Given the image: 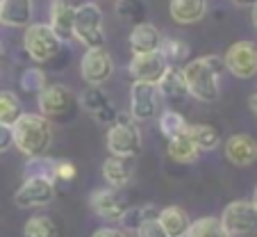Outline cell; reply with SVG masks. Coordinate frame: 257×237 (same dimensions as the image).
Instances as JSON below:
<instances>
[{
	"label": "cell",
	"mask_w": 257,
	"mask_h": 237,
	"mask_svg": "<svg viewBox=\"0 0 257 237\" xmlns=\"http://www.w3.org/2000/svg\"><path fill=\"white\" fill-rule=\"evenodd\" d=\"M73 39H78L87 48H105V19L98 5L84 3L75 10Z\"/></svg>",
	"instance_id": "5"
},
{
	"label": "cell",
	"mask_w": 257,
	"mask_h": 237,
	"mask_svg": "<svg viewBox=\"0 0 257 237\" xmlns=\"http://www.w3.org/2000/svg\"><path fill=\"white\" fill-rule=\"evenodd\" d=\"M225 71V64L221 55H205V57L191 59L182 66V77H185L187 92L196 101L203 103H216L221 96V85L218 77Z\"/></svg>",
	"instance_id": "1"
},
{
	"label": "cell",
	"mask_w": 257,
	"mask_h": 237,
	"mask_svg": "<svg viewBox=\"0 0 257 237\" xmlns=\"http://www.w3.org/2000/svg\"><path fill=\"white\" fill-rule=\"evenodd\" d=\"M91 237H125V232L118 230V228H112V226H102V228H98Z\"/></svg>",
	"instance_id": "36"
},
{
	"label": "cell",
	"mask_w": 257,
	"mask_h": 237,
	"mask_svg": "<svg viewBox=\"0 0 257 237\" xmlns=\"http://www.w3.org/2000/svg\"><path fill=\"white\" fill-rule=\"evenodd\" d=\"M252 205H255V210H257V187H255V192H252V201H250Z\"/></svg>",
	"instance_id": "40"
},
{
	"label": "cell",
	"mask_w": 257,
	"mask_h": 237,
	"mask_svg": "<svg viewBox=\"0 0 257 237\" xmlns=\"http://www.w3.org/2000/svg\"><path fill=\"white\" fill-rule=\"evenodd\" d=\"M223 64L234 77L250 80L257 75V46L252 41H237L225 50Z\"/></svg>",
	"instance_id": "9"
},
{
	"label": "cell",
	"mask_w": 257,
	"mask_h": 237,
	"mask_svg": "<svg viewBox=\"0 0 257 237\" xmlns=\"http://www.w3.org/2000/svg\"><path fill=\"white\" fill-rule=\"evenodd\" d=\"M162 32L153 23H137L130 32V50L132 55H146V53H155L162 46Z\"/></svg>",
	"instance_id": "16"
},
{
	"label": "cell",
	"mask_w": 257,
	"mask_h": 237,
	"mask_svg": "<svg viewBox=\"0 0 257 237\" xmlns=\"http://www.w3.org/2000/svg\"><path fill=\"white\" fill-rule=\"evenodd\" d=\"M157 92L162 94V96L166 98V101L171 103H180L185 101L187 96H189V92H187V85H185V77H182V68L178 66H166L164 75H162V80L157 83Z\"/></svg>",
	"instance_id": "21"
},
{
	"label": "cell",
	"mask_w": 257,
	"mask_h": 237,
	"mask_svg": "<svg viewBox=\"0 0 257 237\" xmlns=\"http://www.w3.org/2000/svg\"><path fill=\"white\" fill-rule=\"evenodd\" d=\"M12 132H14V146L28 160L44 157L53 144V126L41 114H25L23 112L19 121L12 126Z\"/></svg>",
	"instance_id": "2"
},
{
	"label": "cell",
	"mask_w": 257,
	"mask_h": 237,
	"mask_svg": "<svg viewBox=\"0 0 257 237\" xmlns=\"http://www.w3.org/2000/svg\"><path fill=\"white\" fill-rule=\"evenodd\" d=\"M157 221L162 223L164 232L169 237H187V230L191 226V219L185 208L180 205H169V208H160Z\"/></svg>",
	"instance_id": "19"
},
{
	"label": "cell",
	"mask_w": 257,
	"mask_h": 237,
	"mask_svg": "<svg viewBox=\"0 0 257 237\" xmlns=\"http://www.w3.org/2000/svg\"><path fill=\"white\" fill-rule=\"evenodd\" d=\"M32 0H0V23L10 28H25L32 21Z\"/></svg>",
	"instance_id": "18"
},
{
	"label": "cell",
	"mask_w": 257,
	"mask_h": 237,
	"mask_svg": "<svg viewBox=\"0 0 257 237\" xmlns=\"http://www.w3.org/2000/svg\"><path fill=\"white\" fill-rule=\"evenodd\" d=\"M191 141L196 144V148L203 153V150H214L218 144H221V132L218 128L209 126V123H196V126L187 128Z\"/></svg>",
	"instance_id": "24"
},
{
	"label": "cell",
	"mask_w": 257,
	"mask_h": 237,
	"mask_svg": "<svg viewBox=\"0 0 257 237\" xmlns=\"http://www.w3.org/2000/svg\"><path fill=\"white\" fill-rule=\"evenodd\" d=\"M75 10L78 7L71 5L68 0H55L50 5V28L55 30L62 41L73 39V21H75Z\"/></svg>",
	"instance_id": "17"
},
{
	"label": "cell",
	"mask_w": 257,
	"mask_h": 237,
	"mask_svg": "<svg viewBox=\"0 0 257 237\" xmlns=\"http://www.w3.org/2000/svg\"><path fill=\"white\" fill-rule=\"evenodd\" d=\"M187 237H232L216 217H203L191 221L189 230H187Z\"/></svg>",
	"instance_id": "26"
},
{
	"label": "cell",
	"mask_w": 257,
	"mask_h": 237,
	"mask_svg": "<svg viewBox=\"0 0 257 237\" xmlns=\"http://www.w3.org/2000/svg\"><path fill=\"white\" fill-rule=\"evenodd\" d=\"M62 39L55 34V30L48 23H34L28 25L23 34V48L28 55L39 64H48L62 53Z\"/></svg>",
	"instance_id": "6"
},
{
	"label": "cell",
	"mask_w": 257,
	"mask_h": 237,
	"mask_svg": "<svg viewBox=\"0 0 257 237\" xmlns=\"http://www.w3.org/2000/svg\"><path fill=\"white\" fill-rule=\"evenodd\" d=\"M237 7H252V5H257V0H232Z\"/></svg>",
	"instance_id": "37"
},
{
	"label": "cell",
	"mask_w": 257,
	"mask_h": 237,
	"mask_svg": "<svg viewBox=\"0 0 257 237\" xmlns=\"http://www.w3.org/2000/svg\"><path fill=\"white\" fill-rule=\"evenodd\" d=\"M80 73L82 80L89 87H100L114 75V62L112 55L105 48H87L82 62H80Z\"/></svg>",
	"instance_id": "10"
},
{
	"label": "cell",
	"mask_w": 257,
	"mask_h": 237,
	"mask_svg": "<svg viewBox=\"0 0 257 237\" xmlns=\"http://www.w3.org/2000/svg\"><path fill=\"white\" fill-rule=\"evenodd\" d=\"M116 14L132 23H144L148 7L144 0H116Z\"/></svg>",
	"instance_id": "30"
},
{
	"label": "cell",
	"mask_w": 257,
	"mask_h": 237,
	"mask_svg": "<svg viewBox=\"0 0 257 237\" xmlns=\"http://www.w3.org/2000/svg\"><path fill=\"white\" fill-rule=\"evenodd\" d=\"M135 232H137L139 237H169L157 219H148V221H144Z\"/></svg>",
	"instance_id": "34"
},
{
	"label": "cell",
	"mask_w": 257,
	"mask_h": 237,
	"mask_svg": "<svg viewBox=\"0 0 257 237\" xmlns=\"http://www.w3.org/2000/svg\"><path fill=\"white\" fill-rule=\"evenodd\" d=\"M160 53L164 55L166 64H173V62H182V59L189 55V46L180 39H173V37H166L162 39V46H160Z\"/></svg>",
	"instance_id": "31"
},
{
	"label": "cell",
	"mask_w": 257,
	"mask_h": 237,
	"mask_svg": "<svg viewBox=\"0 0 257 237\" xmlns=\"http://www.w3.org/2000/svg\"><path fill=\"white\" fill-rule=\"evenodd\" d=\"M189 128V123L185 121V116L175 110H164L160 114V130L166 139H173V137L182 135V132Z\"/></svg>",
	"instance_id": "29"
},
{
	"label": "cell",
	"mask_w": 257,
	"mask_h": 237,
	"mask_svg": "<svg viewBox=\"0 0 257 237\" xmlns=\"http://www.w3.org/2000/svg\"><path fill=\"white\" fill-rule=\"evenodd\" d=\"M0 55H3V46H0Z\"/></svg>",
	"instance_id": "41"
},
{
	"label": "cell",
	"mask_w": 257,
	"mask_h": 237,
	"mask_svg": "<svg viewBox=\"0 0 257 237\" xmlns=\"http://www.w3.org/2000/svg\"><path fill=\"white\" fill-rule=\"evenodd\" d=\"M248 105H250V112L257 116V92L250 96V101H248Z\"/></svg>",
	"instance_id": "38"
},
{
	"label": "cell",
	"mask_w": 257,
	"mask_h": 237,
	"mask_svg": "<svg viewBox=\"0 0 257 237\" xmlns=\"http://www.w3.org/2000/svg\"><path fill=\"white\" fill-rule=\"evenodd\" d=\"M75 174H78V169H75V165L68 160H59L55 162V169H53V178L55 180H64V183H71L73 178H75Z\"/></svg>",
	"instance_id": "33"
},
{
	"label": "cell",
	"mask_w": 257,
	"mask_h": 237,
	"mask_svg": "<svg viewBox=\"0 0 257 237\" xmlns=\"http://www.w3.org/2000/svg\"><path fill=\"white\" fill-rule=\"evenodd\" d=\"M166 153H169L171 160L180 162V165H191V162H196V157L200 155V150L196 148V144L191 141L189 132H182V135L173 137V139H169V146H166Z\"/></svg>",
	"instance_id": "23"
},
{
	"label": "cell",
	"mask_w": 257,
	"mask_h": 237,
	"mask_svg": "<svg viewBox=\"0 0 257 237\" xmlns=\"http://www.w3.org/2000/svg\"><path fill=\"white\" fill-rule=\"evenodd\" d=\"M205 12H207V0H171L169 14L175 23L180 25H191L203 21Z\"/></svg>",
	"instance_id": "20"
},
{
	"label": "cell",
	"mask_w": 257,
	"mask_h": 237,
	"mask_svg": "<svg viewBox=\"0 0 257 237\" xmlns=\"http://www.w3.org/2000/svg\"><path fill=\"white\" fill-rule=\"evenodd\" d=\"M21 114H23V107H21L19 96L14 92H0V123L14 126Z\"/></svg>",
	"instance_id": "28"
},
{
	"label": "cell",
	"mask_w": 257,
	"mask_h": 237,
	"mask_svg": "<svg viewBox=\"0 0 257 237\" xmlns=\"http://www.w3.org/2000/svg\"><path fill=\"white\" fill-rule=\"evenodd\" d=\"M141 146H144L141 132L137 128V123L132 121V116L118 114L116 121L107 130V150H109V155L132 160L141 153Z\"/></svg>",
	"instance_id": "4"
},
{
	"label": "cell",
	"mask_w": 257,
	"mask_h": 237,
	"mask_svg": "<svg viewBox=\"0 0 257 237\" xmlns=\"http://www.w3.org/2000/svg\"><path fill=\"white\" fill-rule=\"evenodd\" d=\"M53 199H55V180L44 178V176L25 178V183L14 194V203L21 210L41 208V205L53 203Z\"/></svg>",
	"instance_id": "7"
},
{
	"label": "cell",
	"mask_w": 257,
	"mask_h": 237,
	"mask_svg": "<svg viewBox=\"0 0 257 237\" xmlns=\"http://www.w3.org/2000/svg\"><path fill=\"white\" fill-rule=\"evenodd\" d=\"M218 221L232 237L252 235V232H257V210L250 201H232L225 205Z\"/></svg>",
	"instance_id": "8"
},
{
	"label": "cell",
	"mask_w": 257,
	"mask_h": 237,
	"mask_svg": "<svg viewBox=\"0 0 257 237\" xmlns=\"http://www.w3.org/2000/svg\"><path fill=\"white\" fill-rule=\"evenodd\" d=\"M157 214H160L157 205H130L125 210V214L121 217V226L127 228V230H137L144 221L157 219Z\"/></svg>",
	"instance_id": "25"
},
{
	"label": "cell",
	"mask_w": 257,
	"mask_h": 237,
	"mask_svg": "<svg viewBox=\"0 0 257 237\" xmlns=\"http://www.w3.org/2000/svg\"><path fill=\"white\" fill-rule=\"evenodd\" d=\"M250 10H252V12H250V19H252V25H255V30H257V5H252V7H250Z\"/></svg>",
	"instance_id": "39"
},
{
	"label": "cell",
	"mask_w": 257,
	"mask_h": 237,
	"mask_svg": "<svg viewBox=\"0 0 257 237\" xmlns=\"http://www.w3.org/2000/svg\"><path fill=\"white\" fill-rule=\"evenodd\" d=\"M102 178H105V183L112 189H123L132 178L130 160L109 155V157L105 160V165H102Z\"/></svg>",
	"instance_id": "22"
},
{
	"label": "cell",
	"mask_w": 257,
	"mask_h": 237,
	"mask_svg": "<svg viewBox=\"0 0 257 237\" xmlns=\"http://www.w3.org/2000/svg\"><path fill=\"white\" fill-rule=\"evenodd\" d=\"M14 146V132H12V126H5L0 123V153H5Z\"/></svg>",
	"instance_id": "35"
},
{
	"label": "cell",
	"mask_w": 257,
	"mask_h": 237,
	"mask_svg": "<svg viewBox=\"0 0 257 237\" xmlns=\"http://www.w3.org/2000/svg\"><path fill=\"white\" fill-rule=\"evenodd\" d=\"M78 103L89 112V114L93 116V119H96L98 123H107V126H112V123L116 121L118 112L114 110V105L109 103L107 94L102 92L100 87H89V89H84V92L80 94Z\"/></svg>",
	"instance_id": "14"
},
{
	"label": "cell",
	"mask_w": 257,
	"mask_h": 237,
	"mask_svg": "<svg viewBox=\"0 0 257 237\" xmlns=\"http://www.w3.org/2000/svg\"><path fill=\"white\" fill-rule=\"evenodd\" d=\"M89 203H91L93 212H96L98 217L107 219V221H121L125 210L130 208L125 196H123L118 189H112V187H102V189L91 192Z\"/></svg>",
	"instance_id": "12"
},
{
	"label": "cell",
	"mask_w": 257,
	"mask_h": 237,
	"mask_svg": "<svg viewBox=\"0 0 257 237\" xmlns=\"http://www.w3.org/2000/svg\"><path fill=\"white\" fill-rule=\"evenodd\" d=\"M225 157L234 167H250L257 160V141L250 135H232L225 141Z\"/></svg>",
	"instance_id": "15"
},
{
	"label": "cell",
	"mask_w": 257,
	"mask_h": 237,
	"mask_svg": "<svg viewBox=\"0 0 257 237\" xmlns=\"http://www.w3.org/2000/svg\"><path fill=\"white\" fill-rule=\"evenodd\" d=\"M166 59L160 50L155 53H146V55H135L127 64V73L135 77L137 83H148V85H157L162 80L166 71Z\"/></svg>",
	"instance_id": "13"
},
{
	"label": "cell",
	"mask_w": 257,
	"mask_h": 237,
	"mask_svg": "<svg viewBox=\"0 0 257 237\" xmlns=\"http://www.w3.org/2000/svg\"><path fill=\"white\" fill-rule=\"evenodd\" d=\"M160 110V92L157 85L132 83L130 87V116L132 121H151Z\"/></svg>",
	"instance_id": "11"
},
{
	"label": "cell",
	"mask_w": 257,
	"mask_h": 237,
	"mask_svg": "<svg viewBox=\"0 0 257 237\" xmlns=\"http://www.w3.org/2000/svg\"><path fill=\"white\" fill-rule=\"evenodd\" d=\"M39 112L41 116H46L48 121H57V123H68L78 112V98L64 85H46L39 94Z\"/></svg>",
	"instance_id": "3"
},
{
	"label": "cell",
	"mask_w": 257,
	"mask_h": 237,
	"mask_svg": "<svg viewBox=\"0 0 257 237\" xmlns=\"http://www.w3.org/2000/svg\"><path fill=\"white\" fill-rule=\"evenodd\" d=\"M23 237H59V228L46 214L30 217L23 226Z\"/></svg>",
	"instance_id": "27"
},
{
	"label": "cell",
	"mask_w": 257,
	"mask_h": 237,
	"mask_svg": "<svg viewBox=\"0 0 257 237\" xmlns=\"http://www.w3.org/2000/svg\"><path fill=\"white\" fill-rule=\"evenodd\" d=\"M21 87L28 94H39L41 89L46 87L44 71H39V68H28V71L23 73V77H21Z\"/></svg>",
	"instance_id": "32"
}]
</instances>
